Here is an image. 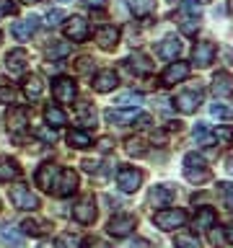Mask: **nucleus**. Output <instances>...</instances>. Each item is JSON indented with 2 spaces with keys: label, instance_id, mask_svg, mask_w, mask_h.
Here are the masks:
<instances>
[{
  "label": "nucleus",
  "instance_id": "nucleus-50",
  "mask_svg": "<svg viewBox=\"0 0 233 248\" xmlns=\"http://www.w3.org/2000/svg\"><path fill=\"white\" fill-rule=\"evenodd\" d=\"M83 3L88 5V8H96V11H99V8L106 5V0H83Z\"/></svg>",
  "mask_w": 233,
  "mask_h": 248
},
{
  "label": "nucleus",
  "instance_id": "nucleus-51",
  "mask_svg": "<svg viewBox=\"0 0 233 248\" xmlns=\"http://www.w3.org/2000/svg\"><path fill=\"white\" fill-rule=\"evenodd\" d=\"M99 147H101V150H112V140H109V137H104V140L99 142Z\"/></svg>",
  "mask_w": 233,
  "mask_h": 248
},
{
  "label": "nucleus",
  "instance_id": "nucleus-52",
  "mask_svg": "<svg viewBox=\"0 0 233 248\" xmlns=\"http://www.w3.org/2000/svg\"><path fill=\"white\" fill-rule=\"evenodd\" d=\"M225 240L233 246V225H231V228H225Z\"/></svg>",
  "mask_w": 233,
  "mask_h": 248
},
{
  "label": "nucleus",
  "instance_id": "nucleus-2",
  "mask_svg": "<svg viewBox=\"0 0 233 248\" xmlns=\"http://www.w3.org/2000/svg\"><path fill=\"white\" fill-rule=\"evenodd\" d=\"M8 199H11V204L16 209H23V212H34V209H39V204H42L39 197L29 189V186H11Z\"/></svg>",
  "mask_w": 233,
  "mask_h": 248
},
{
  "label": "nucleus",
  "instance_id": "nucleus-40",
  "mask_svg": "<svg viewBox=\"0 0 233 248\" xmlns=\"http://www.w3.org/2000/svg\"><path fill=\"white\" fill-rule=\"evenodd\" d=\"M217 191H220V197L225 202V207H231L233 209V184H217Z\"/></svg>",
  "mask_w": 233,
  "mask_h": 248
},
{
  "label": "nucleus",
  "instance_id": "nucleus-28",
  "mask_svg": "<svg viewBox=\"0 0 233 248\" xmlns=\"http://www.w3.org/2000/svg\"><path fill=\"white\" fill-rule=\"evenodd\" d=\"M44 119H47L50 127H65V124H67V114L62 111L60 106H47L44 108Z\"/></svg>",
  "mask_w": 233,
  "mask_h": 248
},
{
  "label": "nucleus",
  "instance_id": "nucleus-12",
  "mask_svg": "<svg viewBox=\"0 0 233 248\" xmlns=\"http://www.w3.org/2000/svg\"><path fill=\"white\" fill-rule=\"evenodd\" d=\"M73 217L81 225H91L93 220H96V202H93V197H85V199L78 202V204L73 207Z\"/></svg>",
  "mask_w": 233,
  "mask_h": 248
},
{
  "label": "nucleus",
  "instance_id": "nucleus-37",
  "mask_svg": "<svg viewBox=\"0 0 233 248\" xmlns=\"http://www.w3.org/2000/svg\"><path fill=\"white\" fill-rule=\"evenodd\" d=\"M213 140H215L217 145L228 147V145L233 142V129H231V127H217V129L213 132Z\"/></svg>",
  "mask_w": 233,
  "mask_h": 248
},
{
  "label": "nucleus",
  "instance_id": "nucleus-10",
  "mask_svg": "<svg viewBox=\"0 0 233 248\" xmlns=\"http://www.w3.org/2000/svg\"><path fill=\"white\" fill-rule=\"evenodd\" d=\"M174 104H176V108H179L182 114H194V111H197V108L202 106V91H200V88H194V91H182V93L176 96Z\"/></svg>",
  "mask_w": 233,
  "mask_h": 248
},
{
  "label": "nucleus",
  "instance_id": "nucleus-56",
  "mask_svg": "<svg viewBox=\"0 0 233 248\" xmlns=\"http://www.w3.org/2000/svg\"><path fill=\"white\" fill-rule=\"evenodd\" d=\"M21 3H39V0H21Z\"/></svg>",
  "mask_w": 233,
  "mask_h": 248
},
{
  "label": "nucleus",
  "instance_id": "nucleus-20",
  "mask_svg": "<svg viewBox=\"0 0 233 248\" xmlns=\"http://www.w3.org/2000/svg\"><path fill=\"white\" fill-rule=\"evenodd\" d=\"M18 176H21L18 160L8 158V155H0V181H3V184H11V181H16Z\"/></svg>",
  "mask_w": 233,
  "mask_h": 248
},
{
  "label": "nucleus",
  "instance_id": "nucleus-11",
  "mask_svg": "<svg viewBox=\"0 0 233 248\" xmlns=\"http://www.w3.org/2000/svg\"><path fill=\"white\" fill-rule=\"evenodd\" d=\"M65 36L70 42H85V36H88V21L83 16H70L65 23Z\"/></svg>",
  "mask_w": 233,
  "mask_h": 248
},
{
  "label": "nucleus",
  "instance_id": "nucleus-26",
  "mask_svg": "<svg viewBox=\"0 0 233 248\" xmlns=\"http://www.w3.org/2000/svg\"><path fill=\"white\" fill-rule=\"evenodd\" d=\"M26 124H29L26 108H11V114H8V127H11V132H23Z\"/></svg>",
  "mask_w": 233,
  "mask_h": 248
},
{
  "label": "nucleus",
  "instance_id": "nucleus-3",
  "mask_svg": "<svg viewBox=\"0 0 233 248\" xmlns=\"http://www.w3.org/2000/svg\"><path fill=\"white\" fill-rule=\"evenodd\" d=\"M145 181V173L140 168H132V166H124L116 170V186L124 191V194H135Z\"/></svg>",
  "mask_w": 233,
  "mask_h": 248
},
{
  "label": "nucleus",
  "instance_id": "nucleus-7",
  "mask_svg": "<svg viewBox=\"0 0 233 248\" xmlns=\"http://www.w3.org/2000/svg\"><path fill=\"white\" fill-rule=\"evenodd\" d=\"M186 75H189V62L171 60L168 67L163 70V75H161V83H163V85H176V83L186 80Z\"/></svg>",
  "mask_w": 233,
  "mask_h": 248
},
{
  "label": "nucleus",
  "instance_id": "nucleus-9",
  "mask_svg": "<svg viewBox=\"0 0 233 248\" xmlns=\"http://www.w3.org/2000/svg\"><path fill=\"white\" fill-rule=\"evenodd\" d=\"M75 93H78V88H75V83H73V78H57V80L52 83V96L60 101V104H73V98H75Z\"/></svg>",
  "mask_w": 233,
  "mask_h": 248
},
{
  "label": "nucleus",
  "instance_id": "nucleus-14",
  "mask_svg": "<svg viewBox=\"0 0 233 248\" xmlns=\"http://www.w3.org/2000/svg\"><path fill=\"white\" fill-rule=\"evenodd\" d=\"M109 124H116V127H127V124H135L137 119V108H109L104 114Z\"/></svg>",
  "mask_w": 233,
  "mask_h": 248
},
{
  "label": "nucleus",
  "instance_id": "nucleus-35",
  "mask_svg": "<svg viewBox=\"0 0 233 248\" xmlns=\"http://www.w3.org/2000/svg\"><path fill=\"white\" fill-rule=\"evenodd\" d=\"M124 150H127V155H132V158H143V155L148 153V147L140 137H130L127 145H124Z\"/></svg>",
  "mask_w": 233,
  "mask_h": 248
},
{
  "label": "nucleus",
  "instance_id": "nucleus-19",
  "mask_svg": "<svg viewBox=\"0 0 233 248\" xmlns=\"http://www.w3.org/2000/svg\"><path fill=\"white\" fill-rule=\"evenodd\" d=\"M60 173V166H54V163H42L36 170V184L42 186L44 191H52V184H54V178H57Z\"/></svg>",
  "mask_w": 233,
  "mask_h": 248
},
{
  "label": "nucleus",
  "instance_id": "nucleus-41",
  "mask_svg": "<svg viewBox=\"0 0 233 248\" xmlns=\"http://www.w3.org/2000/svg\"><path fill=\"white\" fill-rule=\"evenodd\" d=\"M16 101V91L11 85H0V104H13Z\"/></svg>",
  "mask_w": 233,
  "mask_h": 248
},
{
  "label": "nucleus",
  "instance_id": "nucleus-31",
  "mask_svg": "<svg viewBox=\"0 0 233 248\" xmlns=\"http://www.w3.org/2000/svg\"><path fill=\"white\" fill-rule=\"evenodd\" d=\"M42 91H44V83H42V78L39 75H31L23 80V93H26L29 98H39L42 96Z\"/></svg>",
  "mask_w": 233,
  "mask_h": 248
},
{
  "label": "nucleus",
  "instance_id": "nucleus-6",
  "mask_svg": "<svg viewBox=\"0 0 233 248\" xmlns=\"http://www.w3.org/2000/svg\"><path fill=\"white\" fill-rule=\"evenodd\" d=\"M135 228H137L135 215H114L112 220H109V225H106L109 235H114V238H127Z\"/></svg>",
  "mask_w": 233,
  "mask_h": 248
},
{
  "label": "nucleus",
  "instance_id": "nucleus-24",
  "mask_svg": "<svg viewBox=\"0 0 233 248\" xmlns=\"http://www.w3.org/2000/svg\"><path fill=\"white\" fill-rule=\"evenodd\" d=\"M0 243L21 248L23 246V232L18 228H13V225H0Z\"/></svg>",
  "mask_w": 233,
  "mask_h": 248
},
{
  "label": "nucleus",
  "instance_id": "nucleus-46",
  "mask_svg": "<svg viewBox=\"0 0 233 248\" xmlns=\"http://www.w3.org/2000/svg\"><path fill=\"white\" fill-rule=\"evenodd\" d=\"M213 116H223V119H225V116H233V111H231V108H225V106H220V104H215L213 106Z\"/></svg>",
  "mask_w": 233,
  "mask_h": 248
},
{
  "label": "nucleus",
  "instance_id": "nucleus-30",
  "mask_svg": "<svg viewBox=\"0 0 233 248\" xmlns=\"http://www.w3.org/2000/svg\"><path fill=\"white\" fill-rule=\"evenodd\" d=\"M78 119H81V124H85V127H96V108H93L88 101L78 104Z\"/></svg>",
  "mask_w": 233,
  "mask_h": 248
},
{
  "label": "nucleus",
  "instance_id": "nucleus-57",
  "mask_svg": "<svg viewBox=\"0 0 233 248\" xmlns=\"http://www.w3.org/2000/svg\"><path fill=\"white\" fill-rule=\"evenodd\" d=\"M197 3H210V0H197Z\"/></svg>",
  "mask_w": 233,
  "mask_h": 248
},
{
  "label": "nucleus",
  "instance_id": "nucleus-34",
  "mask_svg": "<svg viewBox=\"0 0 233 248\" xmlns=\"http://www.w3.org/2000/svg\"><path fill=\"white\" fill-rule=\"evenodd\" d=\"M174 246H176V248H202L200 238H197V235H192V232H176Z\"/></svg>",
  "mask_w": 233,
  "mask_h": 248
},
{
  "label": "nucleus",
  "instance_id": "nucleus-16",
  "mask_svg": "<svg viewBox=\"0 0 233 248\" xmlns=\"http://www.w3.org/2000/svg\"><path fill=\"white\" fill-rule=\"evenodd\" d=\"M26 62H29V52L26 49H11L5 54V67L11 75H18L26 70Z\"/></svg>",
  "mask_w": 233,
  "mask_h": 248
},
{
  "label": "nucleus",
  "instance_id": "nucleus-15",
  "mask_svg": "<svg viewBox=\"0 0 233 248\" xmlns=\"http://www.w3.org/2000/svg\"><path fill=\"white\" fill-rule=\"evenodd\" d=\"M96 44L104 52L116 49V44H119V29H116V26H101L96 31Z\"/></svg>",
  "mask_w": 233,
  "mask_h": 248
},
{
  "label": "nucleus",
  "instance_id": "nucleus-18",
  "mask_svg": "<svg viewBox=\"0 0 233 248\" xmlns=\"http://www.w3.org/2000/svg\"><path fill=\"white\" fill-rule=\"evenodd\" d=\"M176 197V191L171 189V186H153L150 194H148V204H153V207H168L171 204V199Z\"/></svg>",
  "mask_w": 233,
  "mask_h": 248
},
{
  "label": "nucleus",
  "instance_id": "nucleus-45",
  "mask_svg": "<svg viewBox=\"0 0 233 248\" xmlns=\"http://www.w3.org/2000/svg\"><path fill=\"white\" fill-rule=\"evenodd\" d=\"M93 70V62L88 60V57H81L78 60V73H91Z\"/></svg>",
  "mask_w": 233,
  "mask_h": 248
},
{
  "label": "nucleus",
  "instance_id": "nucleus-53",
  "mask_svg": "<svg viewBox=\"0 0 233 248\" xmlns=\"http://www.w3.org/2000/svg\"><path fill=\"white\" fill-rule=\"evenodd\" d=\"M39 248H60V246H57V243H52V240H44V243L39 246Z\"/></svg>",
  "mask_w": 233,
  "mask_h": 248
},
{
  "label": "nucleus",
  "instance_id": "nucleus-21",
  "mask_svg": "<svg viewBox=\"0 0 233 248\" xmlns=\"http://www.w3.org/2000/svg\"><path fill=\"white\" fill-rule=\"evenodd\" d=\"M39 29V18H36V16H31V18H23V21H16L13 23V36L16 39H18V42H26V39L31 36V34H34V31Z\"/></svg>",
  "mask_w": 233,
  "mask_h": 248
},
{
  "label": "nucleus",
  "instance_id": "nucleus-13",
  "mask_svg": "<svg viewBox=\"0 0 233 248\" xmlns=\"http://www.w3.org/2000/svg\"><path fill=\"white\" fill-rule=\"evenodd\" d=\"M213 93L217 98H231L233 96V75L228 70H220L213 78Z\"/></svg>",
  "mask_w": 233,
  "mask_h": 248
},
{
  "label": "nucleus",
  "instance_id": "nucleus-22",
  "mask_svg": "<svg viewBox=\"0 0 233 248\" xmlns=\"http://www.w3.org/2000/svg\"><path fill=\"white\" fill-rule=\"evenodd\" d=\"M124 65H127L135 75H150V73H153V62L148 60L145 54H140V52H135L132 57L124 60Z\"/></svg>",
  "mask_w": 233,
  "mask_h": 248
},
{
  "label": "nucleus",
  "instance_id": "nucleus-33",
  "mask_svg": "<svg viewBox=\"0 0 233 248\" xmlns=\"http://www.w3.org/2000/svg\"><path fill=\"white\" fill-rule=\"evenodd\" d=\"M67 142H70V147H75V150H85V147L91 145V135L83 129H73L67 135Z\"/></svg>",
  "mask_w": 233,
  "mask_h": 248
},
{
  "label": "nucleus",
  "instance_id": "nucleus-29",
  "mask_svg": "<svg viewBox=\"0 0 233 248\" xmlns=\"http://www.w3.org/2000/svg\"><path fill=\"white\" fill-rule=\"evenodd\" d=\"M114 104L119 108H137L140 104H143V96L135 91H127V93H119V96L114 98Z\"/></svg>",
  "mask_w": 233,
  "mask_h": 248
},
{
  "label": "nucleus",
  "instance_id": "nucleus-59",
  "mask_svg": "<svg viewBox=\"0 0 233 248\" xmlns=\"http://www.w3.org/2000/svg\"><path fill=\"white\" fill-rule=\"evenodd\" d=\"M231 11H233V0H231Z\"/></svg>",
  "mask_w": 233,
  "mask_h": 248
},
{
  "label": "nucleus",
  "instance_id": "nucleus-44",
  "mask_svg": "<svg viewBox=\"0 0 233 248\" xmlns=\"http://www.w3.org/2000/svg\"><path fill=\"white\" fill-rule=\"evenodd\" d=\"M36 135L42 137L44 142H54V140H57V135H54L52 129H47V127H39V129H36Z\"/></svg>",
  "mask_w": 233,
  "mask_h": 248
},
{
  "label": "nucleus",
  "instance_id": "nucleus-47",
  "mask_svg": "<svg viewBox=\"0 0 233 248\" xmlns=\"http://www.w3.org/2000/svg\"><path fill=\"white\" fill-rule=\"evenodd\" d=\"M124 248H150V243H148L145 238H135V240H130Z\"/></svg>",
  "mask_w": 233,
  "mask_h": 248
},
{
  "label": "nucleus",
  "instance_id": "nucleus-17",
  "mask_svg": "<svg viewBox=\"0 0 233 248\" xmlns=\"http://www.w3.org/2000/svg\"><path fill=\"white\" fill-rule=\"evenodd\" d=\"M116 83H119V78H116L114 70H101V73H96V78H93V91L96 93H109L116 88Z\"/></svg>",
  "mask_w": 233,
  "mask_h": 248
},
{
  "label": "nucleus",
  "instance_id": "nucleus-58",
  "mask_svg": "<svg viewBox=\"0 0 233 248\" xmlns=\"http://www.w3.org/2000/svg\"><path fill=\"white\" fill-rule=\"evenodd\" d=\"M0 42H3V31H0Z\"/></svg>",
  "mask_w": 233,
  "mask_h": 248
},
{
  "label": "nucleus",
  "instance_id": "nucleus-1",
  "mask_svg": "<svg viewBox=\"0 0 233 248\" xmlns=\"http://www.w3.org/2000/svg\"><path fill=\"white\" fill-rule=\"evenodd\" d=\"M210 168H207V163H205V158L202 155H197V153H189L184 158V178L189 184H194V186H200V184H205V181H210Z\"/></svg>",
  "mask_w": 233,
  "mask_h": 248
},
{
  "label": "nucleus",
  "instance_id": "nucleus-38",
  "mask_svg": "<svg viewBox=\"0 0 233 248\" xmlns=\"http://www.w3.org/2000/svg\"><path fill=\"white\" fill-rule=\"evenodd\" d=\"M179 26H182V34L194 36V34H197V29H200V16H189V18H184Z\"/></svg>",
  "mask_w": 233,
  "mask_h": 248
},
{
  "label": "nucleus",
  "instance_id": "nucleus-25",
  "mask_svg": "<svg viewBox=\"0 0 233 248\" xmlns=\"http://www.w3.org/2000/svg\"><path fill=\"white\" fill-rule=\"evenodd\" d=\"M179 52H182V42H179L176 36H166L158 44V54H161L163 60H176Z\"/></svg>",
  "mask_w": 233,
  "mask_h": 248
},
{
  "label": "nucleus",
  "instance_id": "nucleus-36",
  "mask_svg": "<svg viewBox=\"0 0 233 248\" xmlns=\"http://www.w3.org/2000/svg\"><path fill=\"white\" fill-rule=\"evenodd\" d=\"M70 49H73V44L70 42H60V44H52V46H47V57L50 60H60V57H67Z\"/></svg>",
  "mask_w": 233,
  "mask_h": 248
},
{
  "label": "nucleus",
  "instance_id": "nucleus-4",
  "mask_svg": "<svg viewBox=\"0 0 233 248\" xmlns=\"http://www.w3.org/2000/svg\"><path fill=\"white\" fill-rule=\"evenodd\" d=\"M75 191H78V173L73 168H60L50 194H54V197H70V194H75Z\"/></svg>",
  "mask_w": 233,
  "mask_h": 248
},
{
  "label": "nucleus",
  "instance_id": "nucleus-54",
  "mask_svg": "<svg viewBox=\"0 0 233 248\" xmlns=\"http://www.w3.org/2000/svg\"><path fill=\"white\" fill-rule=\"evenodd\" d=\"M91 248H109L106 243H101V240H96V243H91Z\"/></svg>",
  "mask_w": 233,
  "mask_h": 248
},
{
  "label": "nucleus",
  "instance_id": "nucleus-8",
  "mask_svg": "<svg viewBox=\"0 0 233 248\" xmlns=\"http://www.w3.org/2000/svg\"><path fill=\"white\" fill-rule=\"evenodd\" d=\"M215 54H217V46L213 42H197L192 49V62L197 67H210L215 62Z\"/></svg>",
  "mask_w": 233,
  "mask_h": 248
},
{
  "label": "nucleus",
  "instance_id": "nucleus-27",
  "mask_svg": "<svg viewBox=\"0 0 233 248\" xmlns=\"http://www.w3.org/2000/svg\"><path fill=\"white\" fill-rule=\"evenodd\" d=\"M50 230V222H44V220H34V217H29V220H23L21 222V232H26V235H44V232Z\"/></svg>",
  "mask_w": 233,
  "mask_h": 248
},
{
  "label": "nucleus",
  "instance_id": "nucleus-32",
  "mask_svg": "<svg viewBox=\"0 0 233 248\" xmlns=\"http://www.w3.org/2000/svg\"><path fill=\"white\" fill-rule=\"evenodd\" d=\"M130 11L137 16V18H145L155 11V0H130Z\"/></svg>",
  "mask_w": 233,
  "mask_h": 248
},
{
  "label": "nucleus",
  "instance_id": "nucleus-60",
  "mask_svg": "<svg viewBox=\"0 0 233 248\" xmlns=\"http://www.w3.org/2000/svg\"><path fill=\"white\" fill-rule=\"evenodd\" d=\"M0 16H3V13H0Z\"/></svg>",
  "mask_w": 233,
  "mask_h": 248
},
{
  "label": "nucleus",
  "instance_id": "nucleus-5",
  "mask_svg": "<svg viewBox=\"0 0 233 248\" xmlns=\"http://www.w3.org/2000/svg\"><path fill=\"white\" fill-rule=\"evenodd\" d=\"M153 222L158 225L161 230H176L186 222V212L184 209H158L153 215Z\"/></svg>",
  "mask_w": 233,
  "mask_h": 248
},
{
  "label": "nucleus",
  "instance_id": "nucleus-42",
  "mask_svg": "<svg viewBox=\"0 0 233 248\" xmlns=\"http://www.w3.org/2000/svg\"><path fill=\"white\" fill-rule=\"evenodd\" d=\"M44 18H47V26H57V23L65 18V13H62L60 8H54V11H50V13L44 16Z\"/></svg>",
  "mask_w": 233,
  "mask_h": 248
},
{
  "label": "nucleus",
  "instance_id": "nucleus-55",
  "mask_svg": "<svg viewBox=\"0 0 233 248\" xmlns=\"http://www.w3.org/2000/svg\"><path fill=\"white\" fill-rule=\"evenodd\" d=\"M228 170H231V173H233V158H228Z\"/></svg>",
  "mask_w": 233,
  "mask_h": 248
},
{
  "label": "nucleus",
  "instance_id": "nucleus-49",
  "mask_svg": "<svg viewBox=\"0 0 233 248\" xmlns=\"http://www.w3.org/2000/svg\"><path fill=\"white\" fill-rule=\"evenodd\" d=\"M210 243H213V246H220V243H223V235H220L217 230H213V232H210Z\"/></svg>",
  "mask_w": 233,
  "mask_h": 248
},
{
  "label": "nucleus",
  "instance_id": "nucleus-23",
  "mask_svg": "<svg viewBox=\"0 0 233 248\" xmlns=\"http://www.w3.org/2000/svg\"><path fill=\"white\" fill-rule=\"evenodd\" d=\"M215 222H217V215H215L213 207H202V209H197V215H194V228L197 230H213Z\"/></svg>",
  "mask_w": 233,
  "mask_h": 248
},
{
  "label": "nucleus",
  "instance_id": "nucleus-39",
  "mask_svg": "<svg viewBox=\"0 0 233 248\" xmlns=\"http://www.w3.org/2000/svg\"><path fill=\"white\" fill-rule=\"evenodd\" d=\"M192 135H194V140H197L200 145H207V142H210V129H207V124H205V122H200L197 127H194Z\"/></svg>",
  "mask_w": 233,
  "mask_h": 248
},
{
  "label": "nucleus",
  "instance_id": "nucleus-43",
  "mask_svg": "<svg viewBox=\"0 0 233 248\" xmlns=\"http://www.w3.org/2000/svg\"><path fill=\"white\" fill-rule=\"evenodd\" d=\"M62 246H65V248H78V246H81V238L65 232V235H62Z\"/></svg>",
  "mask_w": 233,
  "mask_h": 248
},
{
  "label": "nucleus",
  "instance_id": "nucleus-48",
  "mask_svg": "<svg viewBox=\"0 0 233 248\" xmlns=\"http://www.w3.org/2000/svg\"><path fill=\"white\" fill-rule=\"evenodd\" d=\"M0 13H16V3H11V0H0Z\"/></svg>",
  "mask_w": 233,
  "mask_h": 248
}]
</instances>
